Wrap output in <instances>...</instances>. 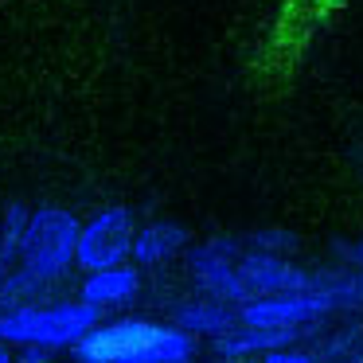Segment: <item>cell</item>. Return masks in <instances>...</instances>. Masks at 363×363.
<instances>
[{
  "label": "cell",
  "instance_id": "obj_1",
  "mask_svg": "<svg viewBox=\"0 0 363 363\" xmlns=\"http://www.w3.org/2000/svg\"><path fill=\"white\" fill-rule=\"evenodd\" d=\"M74 355L79 363H188L196 355V344L172 324L113 320L94 324L74 344Z\"/></svg>",
  "mask_w": 363,
  "mask_h": 363
},
{
  "label": "cell",
  "instance_id": "obj_2",
  "mask_svg": "<svg viewBox=\"0 0 363 363\" xmlns=\"http://www.w3.org/2000/svg\"><path fill=\"white\" fill-rule=\"evenodd\" d=\"M74 242H79V219L63 207H40L28 215L24 238H20V277L32 285L55 281L74 266Z\"/></svg>",
  "mask_w": 363,
  "mask_h": 363
},
{
  "label": "cell",
  "instance_id": "obj_3",
  "mask_svg": "<svg viewBox=\"0 0 363 363\" xmlns=\"http://www.w3.org/2000/svg\"><path fill=\"white\" fill-rule=\"evenodd\" d=\"M98 324V308L82 305V301H67V305H20L0 313V340L4 344H24V347H63L79 344L90 328Z\"/></svg>",
  "mask_w": 363,
  "mask_h": 363
},
{
  "label": "cell",
  "instance_id": "obj_4",
  "mask_svg": "<svg viewBox=\"0 0 363 363\" xmlns=\"http://www.w3.org/2000/svg\"><path fill=\"white\" fill-rule=\"evenodd\" d=\"M363 289V281L344 285V289H308V293H285V297H258L238 308L242 328H305L308 320L324 316L340 301H352Z\"/></svg>",
  "mask_w": 363,
  "mask_h": 363
},
{
  "label": "cell",
  "instance_id": "obj_5",
  "mask_svg": "<svg viewBox=\"0 0 363 363\" xmlns=\"http://www.w3.org/2000/svg\"><path fill=\"white\" fill-rule=\"evenodd\" d=\"M133 215L125 207H106L90 223H79V242H74V266L86 274H102L129 258L133 250Z\"/></svg>",
  "mask_w": 363,
  "mask_h": 363
},
{
  "label": "cell",
  "instance_id": "obj_6",
  "mask_svg": "<svg viewBox=\"0 0 363 363\" xmlns=\"http://www.w3.org/2000/svg\"><path fill=\"white\" fill-rule=\"evenodd\" d=\"M235 262H238V242L235 238H211V242L196 246L191 250V277L211 293L215 301H230V305H250V293L246 285L238 281L235 274Z\"/></svg>",
  "mask_w": 363,
  "mask_h": 363
},
{
  "label": "cell",
  "instance_id": "obj_7",
  "mask_svg": "<svg viewBox=\"0 0 363 363\" xmlns=\"http://www.w3.org/2000/svg\"><path fill=\"white\" fill-rule=\"evenodd\" d=\"M235 274H238V281L246 285L250 301H258V297H285V293H308V289H313V277H308L301 266L277 258V254H262V250L238 254Z\"/></svg>",
  "mask_w": 363,
  "mask_h": 363
},
{
  "label": "cell",
  "instance_id": "obj_8",
  "mask_svg": "<svg viewBox=\"0 0 363 363\" xmlns=\"http://www.w3.org/2000/svg\"><path fill=\"white\" fill-rule=\"evenodd\" d=\"M297 340V328H230L227 336H219L215 352L223 359H242V355H269V352H281Z\"/></svg>",
  "mask_w": 363,
  "mask_h": 363
},
{
  "label": "cell",
  "instance_id": "obj_9",
  "mask_svg": "<svg viewBox=\"0 0 363 363\" xmlns=\"http://www.w3.org/2000/svg\"><path fill=\"white\" fill-rule=\"evenodd\" d=\"M137 289H141V277H137V269L129 266H113V269H102V274H90L86 281H82V305L90 308H110V305H125V301L137 297Z\"/></svg>",
  "mask_w": 363,
  "mask_h": 363
},
{
  "label": "cell",
  "instance_id": "obj_10",
  "mask_svg": "<svg viewBox=\"0 0 363 363\" xmlns=\"http://www.w3.org/2000/svg\"><path fill=\"white\" fill-rule=\"evenodd\" d=\"M184 242H188V230L180 223H149L133 235L129 254H133L137 266H164L168 258H176L184 250Z\"/></svg>",
  "mask_w": 363,
  "mask_h": 363
},
{
  "label": "cell",
  "instance_id": "obj_11",
  "mask_svg": "<svg viewBox=\"0 0 363 363\" xmlns=\"http://www.w3.org/2000/svg\"><path fill=\"white\" fill-rule=\"evenodd\" d=\"M172 328H180L184 336H191V332L227 336L230 328H238V320L230 316L227 305H219V301H191V305H180V308H176Z\"/></svg>",
  "mask_w": 363,
  "mask_h": 363
},
{
  "label": "cell",
  "instance_id": "obj_12",
  "mask_svg": "<svg viewBox=\"0 0 363 363\" xmlns=\"http://www.w3.org/2000/svg\"><path fill=\"white\" fill-rule=\"evenodd\" d=\"M28 215H32V211H28L24 203H9V207H4V219H0V262H4V266L20 254V238H24Z\"/></svg>",
  "mask_w": 363,
  "mask_h": 363
},
{
  "label": "cell",
  "instance_id": "obj_13",
  "mask_svg": "<svg viewBox=\"0 0 363 363\" xmlns=\"http://www.w3.org/2000/svg\"><path fill=\"white\" fill-rule=\"evenodd\" d=\"M262 363H313V359H308L305 352H289V347H281V352H269Z\"/></svg>",
  "mask_w": 363,
  "mask_h": 363
},
{
  "label": "cell",
  "instance_id": "obj_14",
  "mask_svg": "<svg viewBox=\"0 0 363 363\" xmlns=\"http://www.w3.org/2000/svg\"><path fill=\"white\" fill-rule=\"evenodd\" d=\"M24 363H48V355H43L40 347H28V352H24Z\"/></svg>",
  "mask_w": 363,
  "mask_h": 363
},
{
  "label": "cell",
  "instance_id": "obj_15",
  "mask_svg": "<svg viewBox=\"0 0 363 363\" xmlns=\"http://www.w3.org/2000/svg\"><path fill=\"white\" fill-rule=\"evenodd\" d=\"M4 277H9V266H4V262H0V281H4Z\"/></svg>",
  "mask_w": 363,
  "mask_h": 363
},
{
  "label": "cell",
  "instance_id": "obj_16",
  "mask_svg": "<svg viewBox=\"0 0 363 363\" xmlns=\"http://www.w3.org/2000/svg\"><path fill=\"white\" fill-rule=\"evenodd\" d=\"M0 363H9V352H4V344H0Z\"/></svg>",
  "mask_w": 363,
  "mask_h": 363
}]
</instances>
